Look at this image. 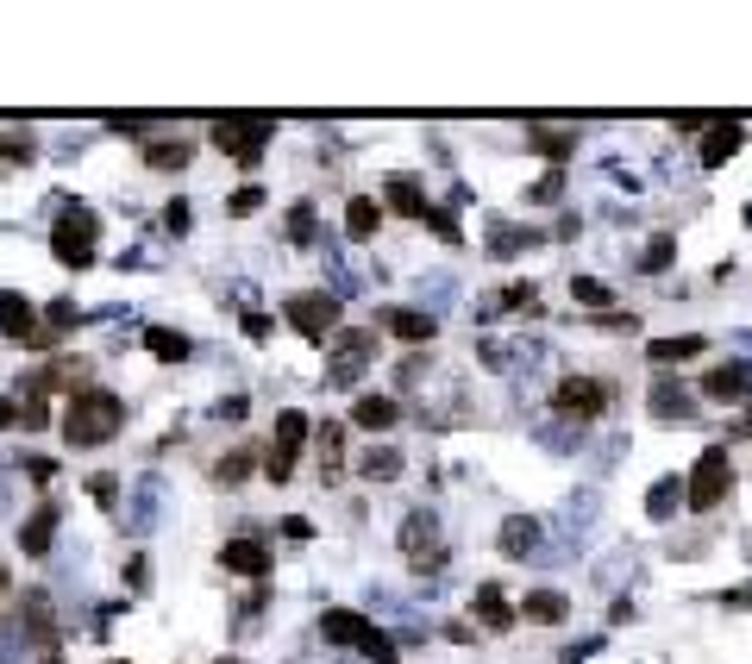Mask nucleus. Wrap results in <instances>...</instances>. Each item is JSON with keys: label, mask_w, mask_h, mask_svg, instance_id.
<instances>
[{"label": "nucleus", "mask_w": 752, "mask_h": 664, "mask_svg": "<svg viewBox=\"0 0 752 664\" xmlns=\"http://www.w3.org/2000/svg\"><path fill=\"white\" fill-rule=\"evenodd\" d=\"M314 445H320V458H326V477H339V452H345V433H339V426H320V433H314Z\"/></svg>", "instance_id": "obj_32"}, {"label": "nucleus", "mask_w": 752, "mask_h": 664, "mask_svg": "<svg viewBox=\"0 0 752 664\" xmlns=\"http://www.w3.org/2000/svg\"><path fill=\"white\" fill-rule=\"evenodd\" d=\"M370 351H376V332H364V326L333 332V370H326V389H351V383H358L364 364H370Z\"/></svg>", "instance_id": "obj_8"}, {"label": "nucleus", "mask_w": 752, "mask_h": 664, "mask_svg": "<svg viewBox=\"0 0 752 664\" xmlns=\"http://www.w3.org/2000/svg\"><path fill=\"white\" fill-rule=\"evenodd\" d=\"M533 545H539V520L508 514V520H502V552H508V558H527Z\"/></svg>", "instance_id": "obj_22"}, {"label": "nucleus", "mask_w": 752, "mask_h": 664, "mask_svg": "<svg viewBox=\"0 0 752 664\" xmlns=\"http://www.w3.org/2000/svg\"><path fill=\"white\" fill-rule=\"evenodd\" d=\"M727 602H734V608H752V589H740V596H727Z\"/></svg>", "instance_id": "obj_46"}, {"label": "nucleus", "mask_w": 752, "mask_h": 664, "mask_svg": "<svg viewBox=\"0 0 752 664\" xmlns=\"http://www.w3.org/2000/svg\"><path fill=\"white\" fill-rule=\"evenodd\" d=\"M552 408H558V414H571V420H596V414L608 408V389L590 383V376H564V383L552 389Z\"/></svg>", "instance_id": "obj_10"}, {"label": "nucleus", "mask_w": 752, "mask_h": 664, "mask_svg": "<svg viewBox=\"0 0 752 664\" xmlns=\"http://www.w3.org/2000/svg\"><path fill=\"white\" fill-rule=\"evenodd\" d=\"M251 477V452H226L220 464H214V483H226V489H239Z\"/></svg>", "instance_id": "obj_31"}, {"label": "nucleus", "mask_w": 752, "mask_h": 664, "mask_svg": "<svg viewBox=\"0 0 752 664\" xmlns=\"http://www.w3.org/2000/svg\"><path fill=\"white\" fill-rule=\"evenodd\" d=\"M395 420H402V401H395V395H358V401H351V426H358V433H389V426Z\"/></svg>", "instance_id": "obj_13"}, {"label": "nucleus", "mask_w": 752, "mask_h": 664, "mask_svg": "<svg viewBox=\"0 0 752 664\" xmlns=\"http://www.w3.org/2000/svg\"><path fill=\"white\" fill-rule=\"evenodd\" d=\"M521 614L533 627H558V621H571V602L558 596V589H527L521 596Z\"/></svg>", "instance_id": "obj_18"}, {"label": "nucleus", "mask_w": 752, "mask_h": 664, "mask_svg": "<svg viewBox=\"0 0 752 664\" xmlns=\"http://www.w3.org/2000/svg\"><path fill=\"white\" fill-rule=\"evenodd\" d=\"M76 320H82V307L69 301V295H63V301H51V307H44V332H69V326H76Z\"/></svg>", "instance_id": "obj_33"}, {"label": "nucleus", "mask_w": 752, "mask_h": 664, "mask_svg": "<svg viewBox=\"0 0 752 664\" xmlns=\"http://www.w3.org/2000/svg\"><path fill=\"white\" fill-rule=\"evenodd\" d=\"M0 589H7V564H0Z\"/></svg>", "instance_id": "obj_47"}, {"label": "nucleus", "mask_w": 752, "mask_h": 664, "mask_svg": "<svg viewBox=\"0 0 752 664\" xmlns=\"http://www.w3.org/2000/svg\"><path fill=\"white\" fill-rule=\"evenodd\" d=\"M88 489H94V502H101V508H113V495H120V477H107V470H101V477H94Z\"/></svg>", "instance_id": "obj_39"}, {"label": "nucleus", "mask_w": 752, "mask_h": 664, "mask_svg": "<svg viewBox=\"0 0 752 664\" xmlns=\"http://www.w3.org/2000/svg\"><path fill=\"white\" fill-rule=\"evenodd\" d=\"M358 470H364L370 483H395V477H402V452H395V445H370V452L358 458Z\"/></svg>", "instance_id": "obj_23"}, {"label": "nucleus", "mask_w": 752, "mask_h": 664, "mask_svg": "<svg viewBox=\"0 0 752 664\" xmlns=\"http://www.w3.org/2000/svg\"><path fill=\"white\" fill-rule=\"evenodd\" d=\"M26 477L32 483H51L57 477V458H26Z\"/></svg>", "instance_id": "obj_41"}, {"label": "nucleus", "mask_w": 752, "mask_h": 664, "mask_svg": "<svg viewBox=\"0 0 752 664\" xmlns=\"http://www.w3.org/2000/svg\"><path fill=\"white\" fill-rule=\"evenodd\" d=\"M126 433V401L113 395V389H76L63 401V439L69 445H107V439H120Z\"/></svg>", "instance_id": "obj_1"}, {"label": "nucleus", "mask_w": 752, "mask_h": 664, "mask_svg": "<svg viewBox=\"0 0 752 664\" xmlns=\"http://www.w3.org/2000/svg\"><path fill=\"white\" fill-rule=\"evenodd\" d=\"M558 188H564V170H546V176L533 182V195H527V201H539V207H546V201H558Z\"/></svg>", "instance_id": "obj_38"}, {"label": "nucleus", "mask_w": 752, "mask_h": 664, "mask_svg": "<svg viewBox=\"0 0 752 664\" xmlns=\"http://www.w3.org/2000/svg\"><path fill=\"white\" fill-rule=\"evenodd\" d=\"M282 314H289V326L301 332L308 345H326L339 332V295H326V289H301L282 301Z\"/></svg>", "instance_id": "obj_4"}, {"label": "nucleus", "mask_w": 752, "mask_h": 664, "mask_svg": "<svg viewBox=\"0 0 752 664\" xmlns=\"http://www.w3.org/2000/svg\"><path fill=\"white\" fill-rule=\"evenodd\" d=\"M320 633L333 639V646H358L370 664H395V639L376 633L364 614H351V608H326V614H320Z\"/></svg>", "instance_id": "obj_3"}, {"label": "nucleus", "mask_w": 752, "mask_h": 664, "mask_svg": "<svg viewBox=\"0 0 752 664\" xmlns=\"http://www.w3.org/2000/svg\"><path fill=\"white\" fill-rule=\"evenodd\" d=\"M257 207H264V188H257V182H251V188H239V195L226 201V213H239V220H245V213H257Z\"/></svg>", "instance_id": "obj_37"}, {"label": "nucleus", "mask_w": 752, "mask_h": 664, "mask_svg": "<svg viewBox=\"0 0 752 664\" xmlns=\"http://www.w3.org/2000/svg\"><path fill=\"white\" fill-rule=\"evenodd\" d=\"M19 163H32V138L26 132H0V170H19Z\"/></svg>", "instance_id": "obj_30"}, {"label": "nucleus", "mask_w": 752, "mask_h": 664, "mask_svg": "<svg viewBox=\"0 0 752 664\" xmlns=\"http://www.w3.org/2000/svg\"><path fill=\"white\" fill-rule=\"evenodd\" d=\"M752 389V370L746 364H715L709 376H702V395H709V401H740Z\"/></svg>", "instance_id": "obj_17"}, {"label": "nucleus", "mask_w": 752, "mask_h": 664, "mask_svg": "<svg viewBox=\"0 0 752 664\" xmlns=\"http://www.w3.org/2000/svg\"><path fill=\"white\" fill-rule=\"evenodd\" d=\"M308 445V414H276V433H270V452H264V477L270 483H289L295 477V458Z\"/></svg>", "instance_id": "obj_7"}, {"label": "nucleus", "mask_w": 752, "mask_h": 664, "mask_svg": "<svg viewBox=\"0 0 752 664\" xmlns=\"http://www.w3.org/2000/svg\"><path fill=\"white\" fill-rule=\"evenodd\" d=\"M245 339H270V314H245Z\"/></svg>", "instance_id": "obj_43"}, {"label": "nucleus", "mask_w": 752, "mask_h": 664, "mask_svg": "<svg viewBox=\"0 0 752 664\" xmlns=\"http://www.w3.org/2000/svg\"><path fill=\"white\" fill-rule=\"evenodd\" d=\"M270 132H276V120H214V145L239 163V170H257L264 163V145H270Z\"/></svg>", "instance_id": "obj_5"}, {"label": "nucleus", "mask_w": 752, "mask_h": 664, "mask_svg": "<svg viewBox=\"0 0 752 664\" xmlns=\"http://www.w3.org/2000/svg\"><path fill=\"white\" fill-rule=\"evenodd\" d=\"M677 502H684V483H677V477H658L652 495H646V514H652V520H671Z\"/></svg>", "instance_id": "obj_28"}, {"label": "nucleus", "mask_w": 752, "mask_h": 664, "mask_svg": "<svg viewBox=\"0 0 752 664\" xmlns=\"http://www.w3.org/2000/svg\"><path fill=\"white\" fill-rule=\"evenodd\" d=\"M57 520H63L57 502H38V508L26 514V527H19V552H26V558H44V552H51V539H57Z\"/></svg>", "instance_id": "obj_12"}, {"label": "nucleus", "mask_w": 752, "mask_h": 664, "mask_svg": "<svg viewBox=\"0 0 752 664\" xmlns=\"http://www.w3.org/2000/svg\"><path fill=\"white\" fill-rule=\"evenodd\" d=\"M44 664H63V658H44Z\"/></svg>", "instance_id": "obj_49"}, {"label": "nucleus", "mask_w": 752, "mask_h": 664, "mask_svg": "<svg viewBox=\"0 0 752 664\" xmlns=\"http://www.w3.org/2000/svg\"><path fill=\"white\" fill-rule=\"evenodd\" d=\"M126 583H132V589H145V583H151V571H145V558H126Z\"/></svg>", "instance_id": "obj_44"}, {"label": "nucleus", "mask_w": 752, "mask_h": 664, "mask_svg": "<svg viewBox=\"0 0 752 664\" xmlns=\"http://www.w3.org/2000/svg\"><path fill=\"white\" fill-rule=\"evenodd\" d=\"M163 226H170V232H188V201H182V195L163 207Z\"/></svg>", "instance_id": "obj_40"}, {"label": "nucleus", "mask_w": 752, "mask_h": 664, "mask_svg": "<svg viewBox=\"0 0 752 664\" xmlns=\"http://www.w3.org/2000/svg\"><path fill=\"white\" fill-rule=\"evenodd\" d=\"M0 426H19V401H7V395H0Z\"/></svg>", "instance_id": "obj_45"}, {"label": "nucleus", "mask_w": 752, "mask_h": 664, "mask_svg": "<svg viewBox=\"0 0 752 664\" xmlns=\"http://www.w3.org/2000/svg\"><path fill=\"white\" fill-rule=\"evenodd\" d=\"M145 351H151L157 364H182V358H188V351H195V345H188L182 332H170V326H151V332H145Z\"/></svg>", "instance_id": "obj_25"}, {"label": "nucleus", "mask_w": 752, "mask_h": 664, "mask_svg": "<svg viewBox=\"0 0 752 664\" xmlns=\"http://www.w3.org/2000/svg\"><path fill=\"white\" fill-rule=\"evenodd\" d=\"M220 564H226L232 577H270L276 558H270L264 539H226V545H220Z\"/></svg>", "instance_id": "obj_11"}, {"label": "nucleus", "mask_w": 752, "mask_h": 664, "mask_svg": "<svg viewBox=\"0 0 752 664\" xmlns=\"http://www.w3.org/2000/svg\"><path fill=\"white\" fill-rule=\"evenodd\" d=\"M289 239H295V245H314V207H308V201L289 207Z\"/></svg>", "instance_id": "obj_35"}, {"label": "nucleus", "mask_w": 752, "mask_h": 664, "mask_svg": "<svg viewBox=\"0 0 752 664\" xmlns=\"http://www.w3.org/2000/svg\"><path fill=\"white\" fill-rule=\"evenodd\" d=\"M94 232H101V220H94V213H63V220L51 226V257L63 270H88L94 264Z\"/></svg>", "instance_id": "obj_6"}, {"label": "nucleus", "mask_w": 752, "mask_h": 664, "mask_svg": "<svg viewBox=\"0 0 752 664\" xmlns=\"http://www.w3.org/2000/svg\"><path fill=\"white\" fill-rule=\"evenodd\" d=\"M527 145L552 163V170H564V157L577 151V132H558V126H527Z\"/></svg>", "instance_id": "obj_20"}, {"label": "nucleus", "mask_w": 752, "mask_h": 664, "mask_svg": "<svg viewBox=\"0 0 752 664\" xmlns=\"http://www.w3.org/2000/svg\"><path fill=\"white\" fill-rule=\"evenodd\" d=\"M496 307H527V314H539V289L533 282H508V289L496 295Z\"/></svg>", "instance_id": "obj_34"}, {"label": "nucleus", "mask_w": 752, "mask_h": 664, "mask_svg": "<svg viewBox=\"0 0 752 664\" xmlns=\"http://www.w3.org/2000/svg\"><path fill=\"white\" fill-rule=\"evenodd\" d=\"M671 257H677V239H671V232H658V239L646 245V257H640V270H646V276H665Z\"/></svg>", "instance_id": "obj_29"}, {"label": "nucleus", "mask_w": 752, "mask_h": 664, "mask_svg": "<svg viewBox=\"0 0 752 664\" xmlns=\"http://www.w3.org/2000/svg\"><path fill=\"white\" fill-rule=\"evenodd\" d=\"M220 664H245V658H220Z\"/></svg>", "instance_id": "obj_48"}, {"label": "nucleus", "mask_w": 752, "mask_h": 664, "mask_svg": "<svg viewBox=\"0 0 752 664\" xmlns=\"http://www.w3.org/2000/svg\"><path fill=\"white\" fill-rule=\"evenodd\" d=\"M376 220H383V207H376L370 195H351V207H345V232H351V239H376Z\"/></svg>", "instance_id": "obj_24"}, {"label": "nucleus", "mask_w": 752, "mask_h": 664, "mask_svg": "<svg viewBox=\"0 0 752 664\" xmlns=\"http://www.w3.org/2000/svg\"><path fill=\"white\" fill-rule=\"evenodd\" d=\"M652 414L658 420H690V395L671 383V376H658V389H652Z\"/></svg>", "instance_id": "obj_26"}, {"label": "nucleus", "mask_w": 752, "mask_h": 664, "mask_svg": "<svg viewBox=\"0 0 752 664\" xmlns=\"http://www.w3.org/2000/svg\"><path fill=\"white\" fill-rule=\"evenodd\" d=\"M245 408H251V401H245V395H226V401H220V408H214V414H220V420H245Z\"/></svg>", "instance_id": "obj_42"}, {"label": "nucleus", "mask_w": 752, "mask_h": 664, "mask_svg": "<svg viewBox=\"0 0 752 664\" xmlns=\"http://www.w3.org/2000/svg\"><path fill=\"white\" fill-rule=\"evenodd\" d=\"M188 157H195V145H188V138H151V145H145V170H163V176H170V170H182Z\"/></svg>", "instance_id": "obj_21"}, {"label": "nucleus", "mask_w": 752, "mask_h": 664, "mask_svg": "<svg viewBox=\"0 0 752 664\" xmlns=\"http://www.w3.org/2000/svg\"><path fill=\"white\" fill-rule=\"evenodd\" d=\"M702 351H709V339H696V332H690V339H652L646 358L652 364H677V358H702Z\"/></svg>", "instance_id": "obj_27"}, {"label": "nucleus", "mask_w": 752, "mask_h": 664, "mask_svg": "<svg viewBox=\"0 0 752 664\" xmlns=\"http://www.w3.org/2000/svg\"><path fill=\"white\" fill-rule=\"evenodd\" d=\"M0 332H7V339H19V345H51V339H57V332H44L38 307L19 295V289H0Z\"/></svg>", "instance_id": "obj_9"}, {"label": "nucleus", "mask_w": 752, "mask_h": 664, "mask_svg": "<svg viewBox=\"0 0 752 664\" xmlns=\"http://www.w3.org/2000/svg\"><path fill=\"white\" fill-rule=\"evenodd\" d=\"M383 207H389V213H402V220H427V213H433V201L420 195V182H414L408 170L383 182Z\"/></svg>", "instance_id": "obj_14"}, {"label": "nucleus", "mask_w": 752, "mask_h": 664, "mask_svg": "<svg viewBox=\"0 0 752 664\" xmlns=\"http://www.w3.org/2000/svg\"><path fill=\"white\" fill-rule=\"evenodd\" d=\"M571 295H577V301H590V307H608V301H615L596 276H577V282H571Z\"/></svg>", "instance_id": "obj_36"}, {"label": "nucleus", "mask_w": 752, "mask_h": 664, "mask_svg": "<svg viewBox=\"0 0 752 664\" xmlns=\"http://www.w3.org/2000/svg\"><path fill=\"white\" fill-rule=\"evenodd\" d=\"M470 614H477V621H483L489 633H508L514 621H521V608H514V602L502 596V589H496V583H483V589H477V596H470Z\"/></svg>", "instance_id": "obj_15"}, {"label": "nucleus", "mask_w": 752, "mask_h": 664, "mask_svg": "<svg viewBox=\"0 0 752 664\" xmlns=\"http://www.w3.org/2000/svg\"><path fill=\"white\" fill-rule=\"evenodd\" d=\"M746 145V126H727V120H715L709 132H702V163H709V170H721L727 157H734Z\"/></svg>", "instance_id": "obj_19"}, {"label": "nucleus", "mask_w": 752, "mask_h": 664, "mask_svg": "<svg viewBox=\"0 0 752 664\" xmlns=\"http://www.w3.org/2000/svg\"><path fill=\"white\" fill-rule=\"evenodd\" d=\"M727 495H734V464H727V445H709V452L696 458L690 483H684V508L690 514H715Z\"/></svg>", "instance_id": "obj_2"}, {"label": "nucleus", "mask_w": 752, "mask_h": 664, "mask_svg": "<svg viewBox=\"0 0 752 664\" xmlns=\"http://www.w3.org/2000/svg\"><path fill=\"white\" fill-rule=\"evenodd\" d=\"M383 326L395 332V339H408V345H427L433 332H439V320L420 314V307H383Z\"/></svg>", "instance_id": "obj_16"}]
</instances>
